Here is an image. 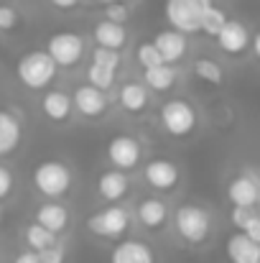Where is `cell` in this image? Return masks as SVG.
I'll return each instance as SVG.
<instances>
[{
	"label": "cell",
	"mask_w": 260,
	"mask_h": 263,
	"mask_svg": "<svg viewBox=\"0 0 260 263\" xmlns=\"http://www.w3.org/2000/svg\"><path fill=\"white\" fill-rule=\"evenodd\" d=\"M13 194V174L8 166H0V202Z\"/></svg>",
	"instance_id": "33"
},
{
	"label": "cell",
	"mask_w": 260,
	"mask_h": 263,
	"mask_svg": "<svg viewBox=\"0 0 260 263\" xmlns=\"http://www.w3.org/2000/svg\"><path fill=\"white\" fill-rule=\"evenodd\" d=\"M36 256H38V261L41 263H64L67 251H64L62 243H54L51 248H46V251H41V253H36Z\"/></svg>",
	"instance_id": "30"
},
{
	"label": "cell",
	"mask_w": 260,
	"mask_h": 263,
	"mask_svg": "<svg viewBox=\"0 0 260 263\" xmlns=\"http://www.w3.org/2000/svg\"><path fill=\"white\" fill-rule=\"evenodd\" d=\"M227 21H230L227 13H225L222 8L212 5V8L204 10V15H202V21H199V31H204L207 36H214V39H217V33L222 31V26H225Z\"/></svg>",
	"instance_id": "26"
},
{
	"label": "cell",
	"mask_w": 260,
	"mask_h": 263,
	"mask_svg": "<svg viewBox=\"0 0 260 263\" xmlns=\"http://www.w3.org/2000/svg\"><path fill=\"white\" fill-rule=\"evenodd\" d=\"M72 181H74L72 169L64 161H59V159H46V161L36 164V169H33V186H36V192L49 197L51 202H59L64 194H69Z\"/></svg>",
	"instance_id": "2"
},
{
	"label": "cell",
	"mask_w": 260,
	"mask_h": 263,
	"mask_svg": "<svg viewBox=\"0 0 260 263\" xmlns=\"http://www.w3.org/2000/svg\"><path fill=\"white\" fill-rule=\"evenodd\" d=\"M87 41L85 36L74 33V31H59V33H51L49 41H46V54L49 59L59 67H77L85 57Z\"/></svg>",
	"instance_id": "6"
},
{
	"label": "cell",
	"mask_w": 260,
	"mask_h": 263,
	"mask_svg": "<svg viewBox=\"0 0 260 263\" xmlns=\"http://www.w3.org/2000/svg\"><path fill=\"white\" fill-rule=\"evenodd\" d=\"M178 80V72L176 67L169 64H161V67H153V69H143V87L153 89V92H169Z\"/></svg>",
	"instance_id": "23"
},
{
	"label": "cell",
	"mask_w": 260,
	"mask_h": 263,
	"mask_svg": "<svg viewBox=\"0 0 260 263\" xmlns=\"http://www.w3.org/2000/svg\"><path fill=\"white\" fill-rule=\"evenodd\" d=\"M260 197V186L255 176L250 174H237L230 184H227V199L232 202V207H248L255 210Z\"/></svg>",
	"instance_id": "14"
},
{
	"label": "cell",
	"mask_w": 260,
	"mask_h": 263,
	"mask_svg": "<svg viewBox=\"0 0 260 263\" xmlns=\"http://www.w3.org/2000/svg\"><path fill=\"white\" fill-rule=\"evenodd\" d=\"M143 179L151 189L156 192H173L181 181V169L178 164L171 159H151L146 166H143Z\"/></svg>",
	"instance_id": "9"
},
{
	"label": "cell",
	"mask_w": 260,
	"mask_h": 263,
	"mask_svg": "<svg viewBox=\"0 0 260 263\" xmlns=\"http://www.w3.org/2000/svg\"><path fill=\"white\" fill-rule=\"evenodd\" d=\"M23 138V125L21 118L5 107H0V156H10Z\"/></svg>",
	"instance_id": "19"
},
{
	"label": "cell",
	"mask_w": 260,
	"mask_h": 263,
	"mask_svg": "<svg viewBox=\"0 0 260 263\" xmlns=\"http://www.w3.org/2000/svg\"><path fill=\"white\" fill-rule=\"evenodd\" d=\"M173 228H176V233L184 243L202 246L212 235V215H209L207 207H202L196 202H186L176 210Z\"/></svg>",
	"instance_id": "1"
},
{
	"label": "cell",
	"mask_w": 260,
	"mask_h": 263,
	"mask_svg": "<svg viewBox=\"0 0 260 263\" xmlns=\"http://www.w3.org/2000/svg\"><path fill=\"white\" fill-rule=\"evenodd\" d=\"M13 263H41V261H38V256H36L33 251H23V253L15 256V261Z\"/></svg>",
	"instance_id": "34"
},
{
	"label": "cell",
	"mask_w": 260,
	"mask_h": 263,
	"mask_svg": "<svg viewBox=\"0 0 260 263\" xmlns=\"http://www.w3.org/2000/svg\"><path fill=\"white\" fill-rule=\"evenodd\" d=\"M18 10L13 5H0V31H13L18 26Z\"/></svg>",
	"instance_id": "29"
},
{
	"label": "cell",
	"mask_w": 260,
	"mask_h": 263,
	"mask_svg": "<svg viewBox=\"0 0 260 263\" xmlns=\"http://www.w3.org/2000/svg\"><path fill=\"white\" fill-rule=\"evenodd\" d=\"M135 220L146 228V230H153L158 233L166 220H169V204L158 197H143L135 207Z\"/></svg>",
	"instance_id": "15"
},
{
	"label": "cell",
	"mask_w": 260,
	"mask_h": 263,
	"mask_svg": "<svg viewBox=\"0 0 260 263\" xmlns=\"http://www.w3.org/2000/svg\"><path fill=\"white\" fill-rule=\"evenodd\" d=\"M153 46H156V51H158V57L164 59V64H176V62H181L184 57H186V51H189V41H186V36L184 33H176L171 28H166V31H158L156 36H153V41H151Z\"/></svg>",
	"instance_id": "12"
},
{
	"label": "cell",
	"mask_w": 260,
	"mask_h": 263,
	"mask_svg": "<svg viewBox=\"0 0 260 263\" xmlns=\"http://www.w3.org/2000/svg\"><path fill=\"white\" fill-rule=\"evenodd\" d=\"M217 41H219V49H222L225 54L240 57V54H245L248 46H250V31H248V26L240 23V21H227V23L222 26V31L217 33Z\"/></svg>",
	"instance_id": "13"
},
{
	"label": "cell",
	"mask_w": 260,
	"mask_h": 263,
	"mask_svg": "<svg viewBox=\"0 0 260 263\" xmlns=\"http://www.w3.org/2000/svg\"><path fill=\"white\" fill-rule=\"evenodd\" d=\"M135 59H138V64H141L143 69H153V67H161V64H164V59L158 57V51H156V46H153L151 41H141V44H138Z\"/></svg>",
	"instance_id": "27"
},
{
	"label": "cell",
	"mask_w": 260,
	"mask_h": 263,
	"mask_svg": "<svg viewBox=\"0 0 260 263\" xmlns=\"http://www.w3.org/2000/svg\"><path fill=\"white\" fill-rule=\"evenodd\" d=\"M54 8H59V10H72V8H77L79 5V0H49Z\"/></svg>",
	"instance_id": "35"
},
{
	"label": "cell",
	"mask_w": 260,
	"mask_h": 263,
	"mask_svg": "<svg viewBox=\"0 0 260 263\" xmlns=\"http://www.w3.org/2000/svg\"><path fill=\"white\" fill-rule=\"evenodd\" d=\"M41 112L46 120H51L54 125H64L72 120L74 107H72V97L64 89H49L41 97Z\"/></svg>",
	"instance_id": "11"
},
{
	"label": "cell",
	"mask_w": 260,
	"mask_h": 263,
	"mask_svg": "<svg viewBox=\"0 0 260 263\" xmlns=\"http://www.w3.org/2000/svg\"><path fill=\"white\" fill-rule=\"evenodd\" d=\"M128 18H130V10H128V5H123V3H110V5L105 8V21H110V23L125 26Z\"/></svg>",
	"instance_id": "28"
},
{
	"label": "cell",
	"mask_w": 260,
	"mask_h": 263,
	"mask_svg": "<svg viewBox=\"0 0 260 263\" xmlns=\"http://www.w3.org/2000/svg\"><path fill=\"white\" fill-rule=\"evenodd\" d=\"M212 8V0H166V18L176 33H196L204 10Z\"/></svg>",
	"instance_id": "7"
},
{
	"label": "cell",
	"mask_w": 260,
	"mask_h": 263,
	"mask_svg": "<svg viewBox=\"0 0 260 263\" xmlns=\"http://www.w3.org/2000/svg\"><path fill=\"white\" fill-rule=\"evenodd\" d=\"M94 41H97V49H107V51H117L128 44V28L125 26H117V23H110V21H99L92 31Z\"/></svg>",
	"instance_id": "21"
},
{
	"label": "cell",
	"mask_w": 260,
	"mask_h": 263,
	"mask_svg": "<svg viewBox=\"0 0 260 263\" xmlns=\"http://www.w3.org/2000/svg\"><path fill=\"white\" fill-rule=\"evenodd\" d=\"M23 238H26L28 251H33V253H41V251H46V248H51V246L56 243V238H54L49 230H44L41 225H36V222H31V225L26 228Z\"/></svg>",
	"instance_id": "24"
},
{
	"label": "cell",
	"mask_w": 260,
	"mask_h": 263,
	"mask_svg": "<svg viewBox=\"0 0 260 263\" xmlns=\"http://www.w3.org/2000/svg\"><path fill=\"white\" fill-rule=\"evenodd\" d=\"M107 159L115 166V172H130L143 159V143L130 133H117L107 141Z\"/></svg>",
	"instance_id": "8"
},
{
	"label": "cell",
	"mask_w": 260,
	"mask_h": 263,
	"mask_svg": "<svg viewBox=\"0 0 260 263\" xmlns=\"http://www.w3.org/2000/svg\"><path fill=\"white\" fill-rule=\"evenodd\" d=\"M240 233H243L248 240H253V243H258L260 246V217L258 215H253V217L243 225V230H240Z\"/></svg>",
	"instance_id": "32"
},
{
	"label": "cell",
	"mask_w": 260,
	"mask_h": 263,
	"mask_svg": "<svg viewBox=\"0 0 260 263\" xmlns=\"http://www.w3.org/2000/svg\"><path fill=\"white\" fill-rule=\"evenodd\" d=\"M194 74H196L202 82H207V85H222V80H225L222 67H219L214 59H209V57H199V59L194 62Z\"/></svg>",
	"instance_id": "25"
},
{
	"label": "cell",
	"mask_w": 260,
	"mask_h": 263,
	"mask_svg": "<svg viewBox=\"0 0 260 263\" xmlns=\"http://www.w3.org/2000/svg\"><path fill=\"white\" fill-rule=\"evenodd\" d=\"M130 212L128 207L123 204H110L99 212H92L87 217V230L92 235H99V238H107V240H120L128 230H130Z\"/></svg>",
	"instance_id": "5"
},
{
	"label": "cell",
	"mask_w": 260,
	"mask_h": 263,
	"mask_svg": "<svg viewBox=\"0 0 260 263\" xmlns=\"http://www.w3.org/2000/svg\"><path fill=\"white\" fill-rule=\"evenodd\" d=\"M110 263H156V256L148 243H143L138 238H128L112 248Z\"/></svg>",
	"instance_id": "16"
},
{
	"label": "cell",
	"mask_w": 260,
	"mask_h": 263,
	"mask_svg": "<svg viewBox=\"0 0 260 263\" xmlns=\"http://www.w3.org/2000/svg\"><path fill=\"white\" fill-rule=\"evenodd\" d=\"M227 256L232 263H260V246L248 240L243 233H235L227 240Z\"/></svg>",
	"instance_id": "22"
},
{
	"label": "cell",
	"mask_w": 260,
	"mask_h": 263,
	"mask_svg": "<svg viewBox=\"0 0 260 263\" xmlns=\"http://www.w3.org/2000/svg\"><path fill=\"white\" fill-rule=\"evenodd\" d=\"M36 225H41L44 230H49L54 238L59 233H64L69 228V210L62 202H44L36 207Z\"/></svg>",
	"instance_id": "17"
},
{
	"label": "cell",
	"mask_w": 260,
	"mask_h": 263,
	"mask_svg": "<svg viewBox=\"0 0 260 263\" xmlns=\"http://www.w3.org/2000/svg\"><path fill=\"white\" fill-rule=\"evenodd\" d=\"M128 192H130V179H128V174H123V172L110 169V172H105V174L97 179V194L105 202L117 204L120 199L128 197Z\"/></svg>",
	"instance_id": "18"
},
{
	"label": "cell",
	"mask_w": 260,
	"mask_h": 263,
	"mask_svg": "<svg viewBox=\"0 0 260 263\" xmlns=\"http://www.w3.org/2000/svg\"><path fill=\"white\" fill-rule=\"evenodd\" d=\"M253 215H255V210H248V207H232V212H230V222H232L237 230H243V225H245Z\"/></svg>",
	"instance_id": "31"
},
{
	"label": "cell",
	"mask_w": 260,
	"mask_h": 263,
	"mask_svg": "<svg viewBox=\"0 0 260 263\" xmlns=\"http://www.w3.org/2000/svg\"><path fill=\"white\" fill-rule=\"evenodd\" d=\"M72 107H74L82 118H87V120H99V118L107 112L110 100H107V95L99 92V89L89 87V85H79V87L74 89V95H72Z\"/></svg>",
	"instance_id": "10"
},
{
	"label": "cell",
	"mask_w": 260,
	"mask_h": 263,
	"mask_svg": "<svg viewBox=\"0 0 260 263\" xmlns=\"http://www.w3.org/2000/svg\"><path fill=\"white\" fill-rule=\"evenodd\" d=\"M161 115V125L164 130L173 136V138H189L194 130H196V123H199V115H196V107L184 100V97H171L161 105L158 110Z\"/></svg>",
	"instance_id": "3"
},
{
	"label": "cell",
	"mask_w": 260,
	"mask_h": 263,
	"mask_svg": "<svg viewBox=\"0 0 260 263\" xmlns=\"http://www.w3.org/2000/svg\"><path fill=\"white\" fill-rule=\"evenodd\" d=\"M117 100H120V107L130 115H143L151 105V92L143 87L141 82H125L120 85L117 92Z\"/></svg>",
	"instance_id": "20"
},
{
	"label": "cell",
	"mask_w": 260,
	"mask_h": 263,
	"mask_svg": "<svg viewBox=\"0 0 260 263\" xmlns=\"http://www.w3.org/2000/svg\"><path fill=\"white\" fill-rule=\"evenodd\" d=\"M15 74L28 89H46L56 77V64L49 59L46 51L36 49V51H28L18 59Z\"/></svg>",
	"instance_id": "4"
}]
</instances>
